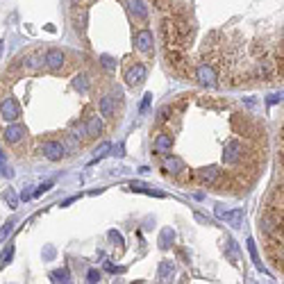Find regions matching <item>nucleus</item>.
Here are the masks:
<instances>
[{
  "mask_svg": "<svg viewBox=\"0 0 284 284\" xmlns=\"http://www.w3.org/2000/svg\"><path fill=\"white\" fill-rule=\"evenodd\" d=\"M193 75H195V80H198L203 87H207V89H216L218 87V68H216L214 62L198 64L195 71H193Z\"/></svg>",
  "mask_w": 284,
  "mask_h": 284,
  "instance_id": "f257e3e1",
  "label": "nucleus"
},
{
  "mask_svg": "<svg viewBox=\"0 0 284 284\" xmlns=\"http://www.w3.org/2000/svg\"><path fill=\"white\" fill-rule=\"evenodd\" d=\"M168 114H173V107H171V105L161 107L159 114H157V123H164V121H168Z\"/></svg>",
  "mask_w": 284,
  "mask_h": 284,
  "instance_id": "c756f323",
  "label": "nucleus"
},
{
  "mask_svg": "<svg viewBox=\"0 0 284 284\" xmlns=\"http://www.w3.org/2000/svg\"><path fill=\"white\" fill-rule=\"evenodd\" d=\"M134 43H136V50L144 52V55H153L155 50V39H153V32L148 27H139L134 32Z\"/></svg>",
  "mask_w": 284,
  "mask_h": 284,
  "instance_id": "423d86ee",
  "label": "nucleus"
},
{
  "mask_svg": "<svg viewBox=\"0 0 284 284\" xmlns=\"http://www.w3.org/2000/svg\"><path fill=\"white\" fill-rule=\"evenodd\" d=\"M123 5L127 7V12H130V16L134 18V21H139V23L148 21V7H146L144 0H125Z\"/></svg>",
  "mask_w": 284,
  "mask_h": 284,
  "instance_id": "f8f14e48",
  "label": "nucleus"
},
{
  "mask_svg": "<svg viewBox=\"0 0 284 284\" xmlns=\"http://www.w3.org/2000/svg\"><path fill=\"white\" fill-rule=\"evenodd\" d=\"M62 144H64V148H66V150H68V148H71V150H80V148H82V141L77 139V136H73L71 132H68V134L64 136Z\"/></svg>",
  "mask_w": 284,
  "mask_h": 284,
  "instance_id": "b1692460",
  "label": "nucleus"
},
{
  "mask_svg": "<svg viewBox=\"0 0 284 284\" xmlns=\"http://www.w3.org/2000/svg\"><path fill=\"white\" fill-rule=\"evenodd\" d=\"M84 125H87V134H89V139H94V136H100L102 134V121L98 119V114L89 116V119H84Z\"/></svg>",
  "mask_w": 284,
  "mask_h": 284,
  "instance_id": "f3484780",
  "label": "nucleus"
},
{
  "mask_svg": "<svg viewBox=\"0 0 284 284\" xmlns=\"http://www.w3.org/2000/svg\"><path fill=\"white\" fill-rule=\"evenodd\" d=\"M64 64H66V55H64L60 48H50L46 52V57H43V66L52 73H60L64 68Z\"/></svg>",
  "mask_w": 284,
  "mask_h": 284,
  "instance_id": "1a4fd4ad",
  "label": "nucleus"
},
{
  "mask_svg": "<svg viewBox=\"0 0 284 284\" xmlns=\"http://www.w3.org/2000/svg\"><path fill=\"white\" fill-rule=\"evenodd\" d=\"M223 221H228L232 228H241V221H243V209H234V212H228L225 214Z\"/></svg>",
  "mask_w": 284,
  "mask_h": 284,
  "instance_id": "5701e85b",
  "label": "nucleus"
},
{
  "mask_svg": "<svg viewBox=\"0 0 284 284\" xmlns=\"http://www.w3.org/2000/svg\"><path fill=\"white\" fill-rule=\"evenodd\" d=\"M173 239H175V232L171 228L161 230V234H159V248H161V250H166V248L173 246Z\"/></svg>",
  "mask_w": 284,
  "mask_h": 284,
  "instance_id": "4be33fe9",
  "label": "nucleus"
},
{
  "mask_svg": "<svg viewBox=\"0 0 284 284\" xmlns=\"http://www.w3.org/2000/svg\"><path fill=\"white\" fill-rule=\"evenodd\" d=\"M0 52H3V41H0Z\"/></svg>",
  "mask_w": 284,
  "mask_h": 284,
  "instance_id": "49530a36",
  "label": "nucleus"
},
{
  "mask_svg": "<svg viewBox=\"0 0 284 284\" xmlns=\"http://www.w3.org/2000/svg\"><path fill=\"white\" fill-rule=\"evenodd\" d=\"M195 180L207 184V187H216V184L223 182V171L218 166H207V168L195 171Z\"/></svg>",
  "mask_w": 284,
  "mask_h": 284,
  "instance_id": "0eeeda50",
  "label": "nucleus"
},
{
  "mask_svg": "<svg viewBox=\"0 0 284 284\" xmlns=\"http://www.w3.org/2000/svg\"><path fill=\"white\" fill-rule=\"evenodd\" d=\"M41 153H43V157H46V159H50V161H60V159L64 157V155H66V148H64L62 141H57V139H48V141H43Z\"/></svg>",
  "mask_w": 284,
  "mask_h": 284,
  "instance_id": "9d476101",
  "label": "nucleus"
},
{
  "mask_svg": "<svg viewBox=\"0 0 284 284\" xmlns=\"http://www.w3.org/2000/svg\"><path fill=\"white\" fill-rule=\"evenodd\" d=\"M214 212H216V216L223 221V218H225V214H228V209H225L223 205H216V209H214Z\"/></svg>",
  "mask_w": 284,
  "mask_h": 284,
  "instance_id": "ea45409f",
  "label": "nucleus"
},
{
  "mask_svg": "<svg viewBox=\"0 0 284 284\" xmlns=\"http://www.w3.org/2000/svg\"><path fill=\"white\" fill-rule=\"evenodd\" d=\"M246 155H248V150H246V146H243L241 139H230L228 144H225L223 164L225 166H239V164H243Z\"/></svg>",
  "mask_w": 284,
  "mask_h": 284,
  "instance_id": "f03ea898",
  "label": "nucleus"
},
{
  "mask_svg": "<svg viewBox=\"0 0 284 284\" xmlns=\"http://www.w3.org/2000/svg\"><path fill=\"white\" fill-rule=\"evenodd\" d=\"M87 16H89V9H87L84 5H77V0H75V3H73V12H71L75 32L84 34V30H87Z\"/></svg>",
  "mask_w": 284,
  "mask_h": 284,
  "instance_id": "9b49d317",
  "label": "nucleus"
},
{
  "mask_svg": "<svg viewBox=\"0 0 284 284\" xmlns=\"http://www.w3.org/2000/svg\"><path fill=\"white\" fill-rule=\"evenodd\" d=\"M164 57H166V62H168V66H173L178 73H191V64H189V60H187V55H184L182 48L166 46Z\"/></svg>",
  "mask_w": 284,
  "mask_h": 284,
  "instance_id": "7ed1b4c3",
  "label": "nucleus"
},
{
  "mask_svg": "<svg viewBox=\"0 0 284 284\" xmlns=\"http://www.w3.org/2000/svg\"><path fill=\"white\" fill-rule=\"evenodd\" d=\"M195 221H200V223H205V225H209V221H207V218H205V216H203V214H195Z\"/></svg>",
  "mask_w": 284,
  "mask_h": 284,
  "instance_id": "37998d69",
  "label": "nucleus"
},
{
  "mask_svg": "<svg viewBox=\"0 0 284 284\" xmlns=\"http://www.w3.org/2000/svg\"><path fill=\"white\" fill-rule=\"evenodd\" d=\"M114 155H116V157H123V146H119V148H114Z\"/></svg>",
  "mask_w": 284,
  "mask_h": 284,
  "instance_id": "79ce46f5",
  "label": "nucleus"
},
{
  "mask_svg": "<svg viewBox=\"0 0 284 284\" xmlns=\"http://www.w3.org/2000/svg\"><path fill=\"white\" fill-rule=\"evenodd\" d=\"M21 198H23V200H30V198H32V191H23Z\"/></svg>",
  "mask_w": 284,
  "mask_h": 284,
  "instance_id": "c03bdc74",
  "label": "nucleus"
},
{
  "mask_svg": "<svg viewBox=\"0 0 284 284\" xmlns=\"http://www.w3.org/2000/svg\"><path fill=\"white\" fill-rule=\"evenodd\" d=\"M153 5L161 12H166V9H171V0H153Z\"/></svg>",
  "mask_w": 284,
  "mask_h": 284,
  "instance_id": "c9c22d12",
  "label": "nucleus"
},
{
  "mask_svg": "<svg viewBox=\"0 0 284 284\" xmlns=\"http://www.w3.org/2000/svg\"><path fill=\"white\" fill-rule=\"evenodd\" d=\"M25 134H27L25 125L18 123V121H16V123H9V125H7V130H5V134H3V136H5V141H7L9 146H16L18 141L25 139Z\"/></svg>",
  "mask_w": 284,
  "mask_h": 284,
  "instance_id": "ddd939ff",
  "label": "nucleus"
},
{
  "mask_svg": "<svg viewBox=\"0 0 284 284\" xmlns=\"http://www.w3.org/2000/svg\"><path fill=\"white\" fill-rule=\"evenodd\" d=\"M121 3H125V0H121Z\"/></svg>",
  "mask_w": 284,
  "mask_h": 284,
  "instance_id": "de8ad7c7",
  "label": "nucleus"
},
{
  "mask_svg": "<svg viewBox=\"0 0 284 284\" xmlns=\"http://www.w3.org/2000/svg\"><path fill=\"white\" fill-rule=\"evenodd\" d=\"M87 280L89 282H100V273H98L96 268H91V271L87 273Z\"/></svg>",
  "mask_w": 284,
  "mask_h": 284,
  "instance_id": "e433bc0d",
  "label": "nucleus"
},
{
  "mask_svg": "<svg viewBox=\"0 0 284 284\" xmlns=\"http://www.w3.org/2000/svg\"><path fill=\"white\" fill-rule=\"evenodd\" d=\"M0 116H3V121H7V123L21 121V107H18V102L14 100L12 94L0 96Z\"/></svg>",
  "mask_w": 284,
  "mask_h": 284,
  "instance_id": "20e7f679",
  "label": "nucleus"
},
{
  "mask_svg": "<svg viewBox=\"0 0 284 284\" xmlns=\"http://www.w3.org/2000/svg\"><path fill=\"white\" fill-rule=\"evenodd\" d=\"M3 161H5V153H3V150H0V164H3Z\"/></svg>",
  "mask_w": 284,
  "mask_h": 284,
  "instance_id": "a18cd8bd",
  "label": "nucleus"
},
{
  "mask_svg": "<svg viewBox=\"0 0 284 284\" xmlns=\"http://www.w3.org/2000/svg\"><path fill=\"white\" fill-rule=\"evenodd\" d=\"M248 250H250V257H252V262L257 264L259 268H262V262H259V254H257V246H254V241H252V239H248Z\"/></svg>",
  "mask_w": 284,
  "mask_h": 284,
  "instance_id": "c85d7f7f",
  "label": "nucleus"
},
{
  "mask_svg": "<svg viewBox=\"0 0 284 284\" xmlns=\"http://www.w3.org/2000/svg\"><path fill=\"white\" fill-rule=\"evenodd\" d=\"M282 100V94H271L268 96V102H271V105H275V102H280Z\"/></svg>",
  "mask_w": 284,
  "mask_h": 284,
  "instance_id": "a19ab883",
  "label": "nucleus"
},
{
  "mask_svg": "<svg viewBox=\"0 0 284 284\" xmlns=\"http://www.w3.org/2000/svg\"><path fill=\"white\" fill-rule=\"evenodd\" d=\"M71 134H73V136H77L80 141H87V139H89V134H87L84 119H75V121H71Z\"/></svg>",
  "mask_w": 284,
  "mask_h": 284,
  "instance_id": "a211bd4d",
  "label": "nucleus"
},
{
  "mask_svg": "<svg viewBox=\"0 0 284 284\" xmlns=\"http://www.w3.org/2000/svg\"><path fill=\"white\" fill-rule=\"evenodd\" d=\"M50 280L52 282H71V275H68L66 268H62V271H52L50 273Z\"/></svg>",
  "mask_w": 284,
  "mask_h": 284,
  "instance_id": "a878e982",
  "label": "nucleus"
},
{
  "mask_svg": "<svg viewBox=\"0 0 284 284\" xmlns=\"http://www.w3.org/2000/svg\"><path fill=\"white\" fill-rule=\"evenodd\" d=\"M150 102H153V94H146V96H144V102H141V111L148 109Z\"/></svg>",
  "mask_w": 284,
  "mask_h": 284,
  "instance_id": "4c0bfd02",
  "label": "nucleus"
},
{
  "mask_svg": "<svg viewBox=\"0 0 284 284\" xmlns=\"http://www.w3.org/2000/svg\"><path fill=\"white\" fill-rule=\"evenodd\" d=\"M12 254H14V248L9 246L7 250L3 252V257H0V266H5V264H9V259H12Z\"/></svg>",
  "mask_w": 284,
  "mask_h": 284,
  "instance_id": "f704fd0d",
  "label": "nucleus"
},
{
  "mask_svg": "<svg viewBox=\"0 0 284 284\" xmlns=\"http://www.w3.org/2000/svg\"><path fill=\"white\" fill-rule=\"evenodd\" d=\"M173 275H175L173 262H171V259H164V262L159 264V282H168Z\"/></svg>",
  "mask_w": 284,
  "mask_h": 284,
  "instance_id": "412c9836",
  "label": "nucleus"
},
{
  "mask_svg": "<svg viewBox=\"0 0 284 284\" xmlns=\"http://www.w3.org/2000/svg\"><path fill=\"white\" fill-rule=\"evenodd\" d=\"M3 200H5V203H7L12 209H16V207H18V198H16V193H14L12 189L5 191V193H3Z\"/></svg>",
  "mask_w": 284,
  "mask_h": 284,
  "instance_id": "bb28decb",
  "label": "nucleus"
},
{
  "mask_svg": "<svg viewBox=\"0 0 284 284\" xmlns=\"http://www.w3.org/2000/svg\"><path fill=\"white\" fill-rule=\"evenodd\" d=\"M107 237H109V241H114L119 248H123V237H121V232H116V230H109V234H107Z\"/></svg>",
  "mask_w": 284,
  "mask_h": 284,
  "instance_id": "7c9ffc66",
  "label": "nucleus"
},
{
  "mask_svg": "<svg viewBox=\"0 0 284 284\" xmlns=\"http://www.w3.org/2000/svg\"><path fill=\"white\" fill-rule=\"evenodd\" d=\"M254 75H257L259 80H271V77H273V66H271V62L259 60V62H257V68H254Z\"/></svg>",
  "mask_w": 284,
  "mask_h": 284,
  "instance_id": "6ab92c4d",
  "label": "nucleus"
},
{
  "mask_svg": "<svg viewBox=\"0 0 284 284\" xmlns=\"http://www.w3.org/2000/svg\"><path fill=\"white\" fill-rule=\"evenodd\" d=\"M109 148H111V146L107 144V141H105V144H100V146H98V148H96V159L105 157V155H107V150H109Z\"/></svg>",
  "mask_w": 284,
  "mask_h": 284,
  "instance_id": "473e14b6",
  "label": "nucleus"
},
{
  "mask_svg": "<svg viewBox=\"0 0 284 284\" xmlns=\"http://www.w3.org/2000/svg\"><path fill=\"white\" fill-rule=\"evenodd\" d=\"M100 62H102V66H105L107 71H114V68H116V62L111 60L109 55H102V57H100Z\"/></svg>",
  "mask_w": 284,
  "mask_h": 284,
  "instance_id": "2f4dec72",
  "label": "nucleus"
},
{
  "mask_svg": "<svg viewBox=\"0 0 284 284\" xmlns=\"http://www.w3.org/2000/svg\"><path fill=\"white\" fill-rule=\"evenodd\" d=\"M146 75H148V71H146V66L141 62H134L130 68L125 71V84L132 87V89H136V87L144 84Z\"/></svg>",
  "mask_w": 284,
  "mask_h": 284,
  "instance_id": "6e6552de",
  "label": "nucleus"
},
{
  "mask_svg": "<svg viewBox=\"0 0 284 284\" xmlns=\"http://www.w3.org/2000/svg\"><path fill=\"white\" fill-rule=\"evenodd\" d=\"M184 168H187V164H184V159H180L178 155H171L168 153L164 157V171H166V173H171V175H175V178H178Z\"/></svg>",
  "mask_w": 284,
  "mask_h": 284,
  "instance_id": "4468645a",
  "label": "nucleus"
},
{
  "mask_svg": "<svg viewBox=\"0 0 284 284\" xmlns=\"http://www.w3.org/2000/svg\"><path fill=\"white\" fill-rule=\"evenodd\" d=\"M161 39H164L166 46H178L180 48V37H178V25H175V16H166L161 18Z\"/></svg>",
  "mask_w": 284,
  "mask_h": 284,
  "instance_id": "39448f33",
  "label": "nucleus"
},
{
  "mask_svg": "<svg viewBox=\"0 0 284 284\" xmlns=\"http://www.w3.org/2000/svg\"><path fill=\"white\" fill-rule=\"evenodd\" d=\"M98 107H100V114L105 116L107 121L116 119V98L114 96H102L100 102H98Z\"/></svg>",
  "mask_w": 284,
  "mask_h": 284,
  "instance_id": "dca6fc26",
  "label": "nucleus"
},
{
  "mask_svg": "<svg viewBox=\"0 0 284 284\" xmlns=\"http://www.w3.org/2000/svg\"><path fill=\"white\" fill-rule=\"evenodd\" d=\"M50 187H52V182H46V184H41V187H37V191H34L32 195H41L43 191H48V189H50Z\"/></svg>",
  "mask_w": 284,
  "mask_h": 284,
  "instance_id": "58836bf2",
  "label": "nucleus"
},
{
  "mask_svg": "<svg viewBox=\"0 0 284 284\" xmlns=\"http://www.w3.org/2000/svg\"><path fill=\"white\" fill-rule=\"evenodd\" d=\"M173 148V136L168 132H159L155 136V155H168Z\"/></svg>",
  "mask_w": 284,
  "mask_h": 284,
  "instance_id": "2eb2a0df",
  "label": "nucleus"
},
{
  "mask_svg": "<svg viewBox=\"0 0 284 284\" xmlns=\"http://www.w3.org/2000/svg\"><path fill=\"white\" fill-rule=\"evenodd\" d=\"M0 175H3V178H7V180H12L14 178V171L3 161V164H0Z\"/></svg>",
  "mask_w": 284,
  "mask_h": 284,
  "instance_id": "72a5a7b5",
  "label": "nucleus"
},
{
  "mask_svg": "<svg viewBox=\"0 0 284 284\" xmlns=\"http://www.w3.org/2000/svg\"><path fill=\"white\" fill-rule=\"evenodd\" d=\"M12 230H14V221H7V223L3 225V228H0V243H3L5 239L12 234Z\"/></svg>",
  "mask_w": 284,
  "mask_h": 284,
  "instance_id": "cd10ccee",
  "label": "nucleus"
},
{
  "mask_svg": "<svg viewBox=\"0 0 284 284\" xmlns=\"http://www.w3.org/2000/svg\"><path fill=\"white\" fill-rule=\"evenodd\" d=\"M73 87H75L80 94H87V91H89V77H87V75H75Z\"/></svg>",
  "mask_w": 284,
  "mask_h": 284,
  "instance_id": "393cba45",
  "label": "nucleus"
},
{
  "mask_svg": "<svg viewBox=\"0 0 284 284\" xmlns=\"http://www.w3.org/2000/svg\"><path fill=\"white\" fill-rule=\"evenodd\" d=\"M41 68H43V57L39 55V52H32V55L25 57V71L37 73V71H41Z\"/></svg>",
  "mask_w": 284,
  "mask_h": 284,
  "instance_id": "aec40b11",
  "label": "nucleus"
}]
</instances>
